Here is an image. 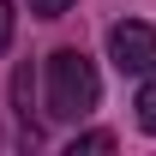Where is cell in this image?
<instances>
[{
    "label": "cell",
    "instance_id": "6",
    "mask_svg": "<svg viewBox=\"0 0 156 156\" xmlns=\"http://www.w3.org/2000/svg\"><path fill=\"white\" fill-rule=\"evenodd\" d=\"M66 150H72V156H78V150H114V132H78Z\"/></svg>",
    "mask_w": 156,
    "mask_h": 156
},
{
    "label": "cell",
    "instance_id": "2",
    "mask_svg": "<svg viewBox=\"0 0 156 156\" xmlns=\"http://www.w3.org/2000/svg\"><path fill=\"white\" fill-rule=\"evenodd\" d=\"M108 60H114L126 78L156 72V24H144V18H120V24H108Z\"/></svg>",
    "mask_w": 156,
    "mask_h": 156
},
{
    "label": "cell",
    "instance_id": "3",
    "mask_svg": "<svg viewBox=\"0 0 156 156\" xmlns=\"http://www.w3.org/2000/svg\"><path fill=\"white\" fill-rule=\"evenodd\" d=\"M132 120H138V132H150L156 138V72L138 78V96H132Z\"/></svg>",
    "mask_w": 156,
    "mask_h": 156
},
{
    "label": "cell",
    "instance_id": "7",
    "mask_svg": "<svg viewBox=\"0 0 156 156\" xmlns=\"http://www.w3.org/2000/svg\"><path fill=\"white\" fill-rule=\"evenodd\" d=\"M12 30H18V12H12V0H0V54L12 48Z\"/></svg>",
    "mask_w": 156,
    "mask_h": 156
},
{
    "label": "cell",
    "instance_id": "1",
    "mask_svg": "<svg viewBox=\"0 0 156 156\" xmlns=\"http://www.w3.org/2000/svg\"><path fill=\"white\" fill-rule=\"evenodd\" d=\"M102 102L96 60L84 48H54L48 54V120H84Z\"/></svg>",
    "mask_w": 156,
    "mask_h": 156
},
{
    "label": "cell",
    "instance_id": "5",
    "mask_svg": "<svg viewBox=\"0 0 156 156\" xmlns=\"http://www.w3.org/2000/svg\"><path fill=\"white\" fill-rule=\"evenodd\" d=\"M24 6H30V18H66L78 0H24Z\"/></svg>",
    "mask_w": 156,
    "mask_h": 156
},
{
    "label": "cell",
    "instance_id": "4",
    "mask_svg": "<svg viewBox=\"0 0 156 156\" xmlns=\"http://www.w3.org/2000/svg\"><path fill=\"white\" fill-rule=\"evenodd\" d=\"M30 84H36L30 66H18V72H12V114H18L24 126H30Z\"/></svg>",
    "mask_w": 156,
    "mask_h": 156
}]
</instances>
